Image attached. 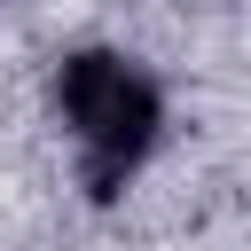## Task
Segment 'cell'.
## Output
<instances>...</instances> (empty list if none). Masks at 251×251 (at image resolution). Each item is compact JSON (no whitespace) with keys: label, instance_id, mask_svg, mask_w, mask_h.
Instances as JSON below:
<instances>
[{"label":"cell","instance_id":"cell-1","mask_svg":"<svg viewBox=\"0 0 251 251\" xmlns=\"http://www.w3.org/2000/svg\"><path fill=\"white\" fill-rule=\"evenodd\" d=\"M55 102H63V118H71V133H78V149H86V188L94 196H118L126 188V173L149 157V141H157V86L126 63V55H102V47H86V55H71L63 63V78H55Z\"/></svg>","mask_w":251,"mask_h":251}]
</instances>
